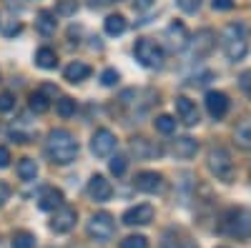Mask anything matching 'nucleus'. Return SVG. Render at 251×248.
<instances>
[{
    "instance_id": "nucleus-36",
    "label": "nucleus",
    "mask_w": 251,
    "mask_h": 248,
    "mask_svg": "<svg viewBox=\"0 0 251 248\" xmlns=\"http://www.w3.org/2000/svg\"><path fill=\"white\" fill-rule=\"evenodd\" d=\"M10 193H13V188H10L5 180H0V208H3V205L10 201Z\"/></svg>"
},
{
    "instance_id": "nucleus-11",
    "label": "nucleus",
    "mask_w": 251,
    "mask_h": 248,
    "mask_svg": "<svg viewBox=\"0 0 251 248\" xmlns=\"http://www.w3.org/2000/svg\"><path fill=\"white\" fill-rule=\"evenodd\" d=\"M88 196H91L93 201H98V203L111 201L113 188H111V183L106 180V176H98V173H96V176L88 180Z\"/></svg>"
},
{
    "instance_id": "nucleus-40",
    "label": "nucleus",
    "mask_w": 251,
    "mask_h": 248,
    "mask_svg": "<svg viewBox=\"0 0 251 248\" xmlns=\"http://www.w3.org/2000/svg\"><path fill=\"white\" fill-rule=\"evenodd\" d=\"M10 140H13V143H28V138L20 133V131H15V128L10 131Z\"/></svg>"
},
{
    "instance_id": "nucleus-25",
    "label": "nucleus",
    "mask_w": 251,
    "mask_h": 248,
    "mask_svg": "<svg viewBox=\"0 0 251 248\" xmlns=\"http://www.w3.org/2000/svg\"><path fill=\"white\" fill-rule=\"evenodd\" d=\"M10 246H13V248H38V246H35V236L28 233V231H18V233L13 236Z\"/></svg>"
},
{
    "instance_id": "nucleus-8",
    "label": "nucleus",
    "mask_w": 251,
    "mask_h": 248,
    "mask_svg": "<svg viewBox=\"0 0 251 248\" xmlns=\"http://www.w3.org/2000/svg\"><path fill=\"white\" fill-rule=\"evenodd\" d=\"M78 221V211L71 208V205H60V208H55V216L50 221V231L55 233H68L73 225Z\"/></svg>"
},
{
    "instance_id": "nucleus-17",
    "label": "nucleus",
    "mask_w": 251,
    "mask_h": 248,
    "mask_svg": "<svg viewBox=\"0 0 251 248\" xmlns=\"http://www.w3.org/2000/svg\"><path fill=\"white\" fill-rule=\"evenodd\" d=\"M63 205V193L58 188H46L43 193H40L38 198V208L40 211H55Z\"/></svg>"
},
{
    "instance_id": "nucleus-19",
    "label": "nucleus",
    "mask_w": 251,
    "mask_h": 248,
    "mask_svg": "<svg viewBox=\"0 0 251 248\" xmlns=\"http://www.w3.org/2000/svg\"><path fill=\"white\" fill-rule=\"evenodd\" d=\"M63 75H66L68 83H80V80H86L91 75V68L86 63H80V60H75V63H71L66 70H63Z\"/></svg>"
},
{
    "instance_id": "nucleus-1",
    "label": "nucleus",
    "mask_w": 251,
    "mask_h": 248,
    "mask_svg": "<svg viewBox=\"0 0 251 248\" xmlns=\"http://www.w3.org/2000/svg\"><path fill=\"white\" fill-rule=\"evenodd\" d=\"M46 153H48V158H50L53 163L68 165V163H73L75 156H78V140L73 138V133L63 131V128L50 131V133H48V140H46Z\"/></svg>"
},
{
    "instance_id": "nucleus-15",
    "label": "nucleus",
    "mask_w": 251,
    "mask_h": 248,
    "mask_svg": "<svg viewBox=\"0 0 251 248\" xmlns=\"http://www.w3.org/2000/svg\"><path fill=\"white\" fill-rule=\"evenodd\" d=\"M171 153H174L176 158H183V160H188V158H194V156L199 153V143H196L194 138H188V135H183V138H176V140L171 143Z\"/></svg>"
},
{
    "instance_id": "nucleus-37",
    "label": "nucleus",
    "mask_w": 251,
    "mask_h": 248,
    "mask_svg": "<svg viewBox=\"0 0 251 248\" xmlns=\"http://www.w3.org/2000/svg\"><path fill=\"white\" fill-rule=\"evenodd\" d=\"M214 10H231L234 8V0H211Z\"/></svg>"
},
{
    "instance_id": "nucleus-5",
    "label": "nucleus",
    "mask_w": 251,
    "mask_h": 248,
    "mask_svg": "<svg viewBox=\"0 0 251 248\" xmlns=\"http://www.w3.org/2000/svg\"><path fill=\"white\" fill-rule=\"evenodd\" d=\"M133 53H136V60L146 68H161L163 66V48L158 43H153V40H149V38L138 40Z\"/></svg>"
},
{
    "instance_id": "nucleus-4",
    "label": "nucleus",
    "mask_w": 251,
    "mask_h": 248,
    "mask_svg": "<svg viewBox=\"0 0 251 248\" xmlns=\"http://www.w3.org/2000/svg\"><path fill=\"white\" fill-rule=\"evenodd\" d=\"M208 168H211V173L224 183H231L234 176H236L234 160H231V156H228L226 148H214L211 153H208Z\"/></svg>"
},
{
    "instance_id": "nucleus-18",
    "label": "nucleus",
    "mask_w": 251,
    "mask_h": 248,
    "mask_svg": "<svg viewBox=\"0 0 251 248\" xmlns=\"http://www.w3.org/2000/svg\"><path fill=\"white\" fill-rule=\"evenodd\" d=\"M131 153H133L136 158L146 160V158L156 156V153H158V148H153V146H151V140H146L143 135H138V138H133V140H131Z\"/></svg>"
},
{
    "instance_id": "nucleus-12",
    "label": "nucleus",
    "mask_w": 251,
    "mask_h": 248,
    "mask_svg": "<svg viewBox=\"0 0 251 248\" xmlns=\"http://www.w3.org/2000/svg\"><path fill=\"white\" fill-rule=\"evenodd\" d=\"M206 111H208V115L211 118H224L226 115V111H228V98H226V93H221V90H208L206 93Z\"/></svg>"
},
{
    "instance_id": "nucleus-2",
    "label": "nucleus",
    "mask_w": 251,
    "mask_h": 248,
    "mask_svg": "<svg viewBox=\"0 0 251 248\" xmlns=\"http://www.w3.org/2000/svg\"><path fill=\"white\" fill-rule=\"evenodd\" d=\"M224 53L228 60H239L249 53V30L244 23H228L224 30Z\"/></svg>"
},
{
    "instance_id": "nucleus-41",
    "label": "nucleus",
    "mask_w": 251,
    "mask_h": 248,
    "mask_svg": "<svg viewBox=\"0 0 251 248\" xmlns=\"http://www.w3.org/2000/svg\"><path fill=\"white\" fill-rule=\"evenodd\" d=\"M133 5H136V10H146V8H151V5H153V0H136Z\"/></svg>"
},
{
    "instance_id": "nucleus-33",
    "label": "nucleus",
    "mask_w": 251,
    "mask_h": 248,
    "mask_svg": "<svg viewBox=\"0 0 251 248\" xmlns=\"http://www.w3.org/2000/svg\"><path fill=\"white\" fill-rule=\"evenodd\" d=\"M176 5L183 10V13H196L201 8V0H176Z\"/></svg>"
},
{
    "instance_id": "nucleus-43",
    "label": "nucleus",
    "mask_w": 251,
    "mask_h": 248,
    "mask_svg": "<svg viewBox=\"0 0 251 248\" xmlns=\"http://www.w3.org/2000/svg\"><path fill=\"white\" fill-rule=\"evenodd\" d=\"M40 93H48V95H55L58 90H55L53 86H43V90H40Z\"/></svg>"
},
{
    "instance_id": "nucleus-31",
    "label": "nucleus",
    "mask_w": 251,
    "mask_h": 248,
    "mask_svg": "<svg viewBox=\"0 0 251 248\" xmlns=\"http://www.w3.org/2000/svg\"><path fill=\"white\" fill-rule=\"evenodd\" d=\"M121 248H149V241L143 236H128L121 241Z\"/></svg>"
},
{
    "instance_id": "nucleus-27",
    "label": "nucleus",
    "mask_w": 251,
    "mask_h": 248,
    "mask_svg": "<svg viewBox=\"0 0 251 248\" xmlns=\"http://www.w3.org/2000/svg\"><path fill=\"white\" fill-rule=\"evenodd\" d=\"M48 108H50V103H48L46 93H33L30 95V111L33 113H46Z\"/></svg>"
},
{
    "instance_id": "nucleus-42",
    "label": "nucleus",
    "mask_w": 251,
    "mask_h": 248,
    "mask_svg": "<svg viewBox=\"0 0 251 248\" xmlns=\"http://www.w3.org/2000/svg\"><path fill=\"white\" fill-rule=\"evenodd\" d=\"M163 248H196V246H191V243H181V246H176V243H166Z\"/></svg>"
},
{
    "instance_id": "nucleus-32",
    "label": "nucleus",
    "mask_w": 251,
    "mask_h": 248,
    "mask_svg": "<svg viewBox=\"0 0 251 248\" xmlns=\"http://www.w3.org/2000/svg\"><path fill=\"white\" fill-rule=\"evenodd\" d=\"M13 108H15V95L13 93H0V111L8 113Z\"/></svg>"
},
{
    "instance_id": "nucleus-9",
    "label": "nucleus",
    "mask_w": 251,
    "mask_h": 248,
    "mask_svg": "<svg viewBox=\"0 0 251 248\" xmlns=\"http://www.w3.org/2000/svg\"><path fill=\"white\" fill-rule=\"evenodd\" d=\"M214 45H216L214 30L203 28V30H199V33L194 35V40H191V55H194L196 60H201V58H206L208 53L214 50Z\"/></svg>"
},
{
    "instance_id": "nucleus-38",
    "label": "nucleus",
    "mask_w": 251,
    "mask_h": 248,
    "mask_svg": "<svg viewBox=\"0 0 251 248\" xmlns=\"http://www.w3.org/2000/svg\"><path fill=\"white\" fill-rule=\"evenodd\" d=\"M10 165V151L0 146V168H8Z\"/></svg>"
},
{
    "instance_id": "nucleus-24",
    "label": "nucleus",
    "mask_w": 251,
    "mask_h": 248,
    "mask_svg": "<svg viewBox=\"0 0 251 248\" xmlns=\"http://www.w3.org/2000/svg\"><path fill=\"white\" fill-rule=\"evenodd\" d=\"M103 28H106V33L108 35H121L123 30H126V18L123 15H108L106 18V23H103Z\"/></svg>"
},
{
    "instance_id": "nucleus-30",
    "label": "nucleus",
    "mask_w": 251,
    "mask_h": 248,
    "mask_svg": "<svg viewBox=\"0 0 251 248\" xmlns=\"http://www.w3.org/2000/svg\"><path fill=\"white\" fill-rule=\"evenodd\" d=\"M78 10V3L75 0H60L55 5V15H73Z\"/></svg>"
},
{
    "instance_id": "nucleus-13",
    "label": "nucleus",
    "mask_w": 251,
    "mask_h": 248,
    "mask_svg": "<svg viewBox=\"0 0 251 248\" xmlns=\"http://www.w3.org/2000/svg\"><path fill=\"white\" fill-rule=\"evenodd\" d=\"M136 188L141 193H158L163 188V178L156 171H143L136 176Z\"/></svg>"
},
{
    "instance_id": "nucleus-21",
    "label": "nucleus",
    "mask_w": 251,
    "mask_h": 248,
    "mask_svg": "<svg viewBox=\"0 0 251 248\" xmlns=\"http://www.w3.org/2000/svg\"><path fill=\"white\" fill-rule=\"evenodd\" d=\"M35 66L43 68V70H53V68L58 66L55 50H53V48H40V50L35 53Z\"/></svg>"
},
{
    "instance_id": "nucleus-22",
    "label": "nucleus",
    "mask_w": 251,
    "mask_h": 248,
    "mask_svg": "<svg viewBox=\"0 0 251 248\" xmlns=\"http://www.w3.org/2000/svg\"><path fill=\"white\" fill-rule=\"evenodd\" d=\"M234 138H236V143L244 148V151H249L251 148V120L249 118H244L239 126H236V131H234Z\"/></svg>"
},
{
    "instance_id": "nucleus-34",
    "label": "nucleus",
    "mask_w": 251,
    "mask_h": 248,
    "mask_svg": "<svg viewBox=\"0 0 251 248\" xmlns=\"http://www.w3.org/2000/svg\"><path fill=\"white\" fill-rule=\"evenodd\" d=\"M100 83H103V86H116V83H118V73H116L113 68L103 70V75H100Z\"/></svg>"
},
{
    "instance_id": "nucleus-28",
    "label": "nucleus",
    "mask_w": 251,
    "mask_h": 248,
    "mask_svg": "<svg viewBox=\"0 0 251 248\" xmlns=\"http://www.w3.org/2000/svg\"><path fill=\"white\" fill-rule=\"evenodd\" d=\"M156 131H158V133H166V135L174 133V131H176V120H174L171 115H158V118H156Z\"/></svg>"
},
{
    "instance_id": "nucleus-10",
    "label": "nucleus",
    "mask_w": 251,
    "mask_h": 248,
    "mask_svg": "<svg viewBox=\"0 0 251 248\" xmlns=\"http://www.w3.org/2000/svg\"><path fill=\"white\" fill-rule=\"evenodd\" d=\"M153 221V205L149 203H141V205H133L123 213V223L126 225H146Z\"/></svg>"
},
{
    "instance_id": "nucleus-29",
    "label": "nucleus",
    "mask_w": 251,
    "mask_h": 248,
    "mask_svg": "<svg viewBox=\"0 0 251 248\" xmlns=\"http://www.w3.org/2000/svg\"><path fill=\"white\" fill-rule=\"evenodd\" d=\"M108 168H111V173H113V176H123V173H126V168H128V163H126V158H123V156H113V158H111V163H108Z\"/></svg>"
},
{
    "instance_id": "nucleus-35",
    "label": "nucleus",
    "mask_w": 251,
    "mask_h": 248,
    "mask_svg": "<svg viewBox=\"0 0 251 248\" xmlns=\"http://www.w3.org/2000/svg\"><path fill=\"white\" fill-rule=\"evenodd\" d=\"M239 83H241V90L246 93V98H251V70H244Z\"/></svg>"
},
{
    "instance_id": "nucleus-3",
    "label": "nucleus",
    "mask_w": 251,
    "mask_h": 248,
    "mask_svg": "<svg viewBox=\"0 0 251 248\" xmlns=\"http://www.w3.org/2000/svg\"><path fill=\"white\" fill-rule=\"evenodd\" d=\"M224 233L236 241L251 238V213L246 208H231L224 216Z\"/></svg>"
},
{
    "instance_id": "nucleus-39",
    "label": "nucleus",
    "mask_w": 251,
    "mask_h": 248,
    "mask_svg": "<svg viewBox=\"0 0 251 248\" xmlns=\"http://www.w3.org/2000/svg\"><path fill=\"white\" fill-rule=\"evenodd\" d=\"M20 30H23V25H20V23H13V25L5 28V38H13V35H18Z\"/></svg>"
},
{
    "instance_id": "nucleus-16",
    "label": "nucleus",
    "mask_w": 251,
    "mask_h": 248,
    "mask_svg": "<svg viewBox=\"0 0 251 248\" xmlns=\"http://www.w3.org/2000/svg\"><path fill=\"white\" fill-rule=\"evenodd\" d=\"M166 35H169L174 50H183L188 45V30H186V25L181 23V20H174V23L166 28Z\"/></svg>"
},
{
    "instance_id": "nucleus-23",
    "label": "nucleus",
    "mask_w": 251,
    "mask_h": 248,
    "mask_svg": "<svg viewBox=\"0 0 251 248\" xmlns=\"http://www.w3.org/2000/svg\"><path fill=\"white\" fill-rule=\"evenodd\" d=\"M18 176L23 178V180H35V176H38L35 160H33V158H20V163H18Z\"/></svg>"
},
{
    "instance_id": "nucleus-6",
    "label": "nucleus",
    "mask_w": 251,
    "mask_h": 248,
    "mask_svg": "<svg viewBox=\"0 0 251 248\" xmlns=\"http://www.w3.org/2000/svg\"><path fill=\"white\" fill-rule=\"evenodd\" d=\"M113 231H116V223H113V216L111 213H96L91 216L88 221V236L98 243H106L113 238Z\"/></svg>"
},
{
    "instance_id": "nucleus-7",
    "label": "nucleus",
    "mask_w": 251,
    "mask_h": 248,
    "mask_svg": "<svg viewBox=\"0 0 251 248\" xmlns=\"http://www.w3.org/2000/svg\"><path fill=\"white\" fill-rule=\"evenodd\" d=\"M116 146H118V140H116V135H113L108 128L96 131L93 138H91V151H93L96 158H108V156L116 151Z\"/></svg>"
},
{
    "instance_id": "nucleus-14",
    "label": "nucleus",
    "mask_w": 251,
    "mask_h": 248,
    "mask_svg": "<svg viewBox=\"0 0 251 248\" xmlns=\"http://www.w3.org/2000/svg\"><path fill=\"white\" fill-rule=\"evenodd\" d=\"M176 115L186 123V126H196V123L201 120L199 118V108H196V103L194 100H188V98H176Z\"/></svg>"
},
{
    "instance_id": "nucleus-26",
    "label": "nucleus",
    "mask_w": 251,
    "mask_h": 248,
    "mask_svg": "<svg viewBox=\"0 0 251 248\" xmlns=\"http://www.w3.org/2000/svg\"><path fill=\"white\" fill-rule=\"evenodd\" d=\"M55 111H58L60 118H71V115H75V100H73V98H60V100L55 103Z\"/></svg>"
},
{
    "instance_id": "nucleus-20",
    "label": "nucleus",
    "mask_w": 251,
    "mask_h": 248,
    "mask_svg": "<svg viewBox=\"0 0 251 248\" xmlns=\"http://www.w3.org/2000/svg\"><path fill=\"white\" fill-rule=\"evenodd\" d=\"M35 28H38V33H43V35H53L55 28H58V20H55V15L50 10H43V13H38Z\"/></svg>"
}]
</instances>
